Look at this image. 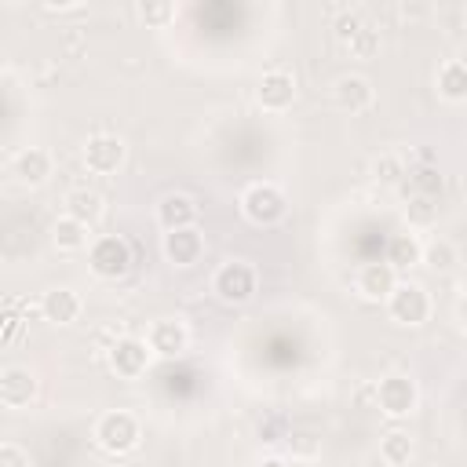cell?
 I'll return each mask as SVG.
<instances>
[{"label":"cell","mask_w":467,"mask_h":467,"mask_svg":"<svg viewBox=\"0 0 467 467\" xmlns=\"http://www.w3.org/2000/svg\"><path fill=\"white\" fill-rule=\"evenodd\" d=\"M36 390H40V383L26 365H7L0 372V405L4 409H11V412L29 409L36 401Z\"/></svg>","instance_id":"ba28073f"},{"label":"cell","mask_w":467,"mask_h":467,"mask_svg":"<svg viewBox=\"0 0 467 467\" xmlns=\"http://www.w3.org/2000/svg\"><path fill=\"white\" fill-rule=\"evenodd\" d=\"M416 401H420V394H416V383L409 376H383L376 383V409L383 416H390V420L412 416Z\"/></svg>","instance_id":"8992f818"},{"label":"cell","mask_w":467,"mask_h":467,"mask_svg":"<svg viewBox=\"0 0 467 467\" xmlns=\"http://www.w3.org/2000/svg\"><path fill=\"white\" fill-rule=\"evenodd\" d=\"M405 171H409V164H405L401 153H383V157H376V164H372V179H376L379 186H398V182L405 179Z\"/></svg>","instance_id":"d4e9b609"},{"label":"cell","mask_w":467,"mask_h":467,"mask_svg":"<svg viewBox=\"0 0 467 467\" xmlns=\"http://www.w3.org/2000/svg\"><path fill=\"white\" fill-rule=\"evenodd\" d=\"M394 285H398V274H394L383 259L361 263V266L354 270V292H358L361 299H387Z\"/></svg>","instance_id":"4fadbf2b"},{"label":"cell","mask_w":467,"mask_h":467,"mask_svg":"<svg viewBox=\"0 0 467 467\" xmlns=\"http://www.w3.org/2000/svg\"><path fill=\"white\" fill-rule=\"evenodd\" d=\"M157 223L161 230H182V226H193L197 223V201L190 193H164L161 204H157Z\"/></svg>","instance_id":"9a60e30c"},{"label":"cell","mask_w":467,"mask_h":467,"mask_svg":"<svg viewBox=\"0 0 467 467\" xmlns=\"http://www.w3.org/2000/svg\"><path fill=\"white\" fill-rule=\"evenodd\" d=\"M175 15H179V7H175L171 0H142V4H139V18H142L146 26H153V29H164Z\"/></svg>","instance_id":"4316f807"},{"label":"cell","mask_w":467,"mask_h":467,"mask_svg":"<svg viewBox=\"0 0 467 467\" xmlns=\"http://www.w3.org/2000/svg\"><path fill=\"white\" fill-rule=\"evenodd\" d=\"M332 102H336L343 113L358 117V113H365V109L376 102V91H372V84H368L365 77L350 73V77H339V80H336V88H332Z\"/></svg>","instance_id":"5bb4252c"},{"label":"cell","mask_w":467,"mask_h":467,"mask_svg":"<svg viewBox=\"0 0 467 467\" xmlns=\"http://www.w3.org/2000/svg\"><path fill=\"white\" fill-rule=\"evenodd\" d=\"M405 215H409V223L412 226H434L438 223V215H441V201L438 197H409V204H405Z\"/></svg>","instance_id":"484cf974"},{"label":"cell","mask_w":467,"mask_h":467,"mask_svg":"<svg viewBox=\"0 0 467 467\" xmlns=\"http://www.w3.org/2000/svg\"><path fill=\"white\" fill-rule=\"evenodd\" d=\"M405 182L416 197H441V175L434 164H409Z\"/></svg>","instance_id":"603a6c76"},{"label":"cell","mask_w":467,"mask_h":467,"mask_svg":"<svg viewBox=\"0 0 467 467\" xmlns=\"http://www.w3.org/2000/svg\"><path fill=\"white\" fill-rule=\"evenodd\" d=\"M420 263H427L434 274H449V270H456V263H460V252H456V244H452V241H445V237H434L431 244H423V252H420Z\"/></svg>","instance_id":"7402d4cb"},{"label":"cell","mask_w":467,"mask_h":467,"mask_svg":"<svg viewBox=\"0 0 467 467\" xmlns=\"http://www.w3.org/2000/svg\"><path fill=\"white\" fill-rule=\"evenodd\" d=\"M120 161H124V142L117 139V135H91L88 142H84V164H88V171H95V175H113L117 168H120Z\"/></svg>","instance_id":"8fae6325"},{"label":"cell","mask_w":467,"mask_h":467,"mask_svg":"<svg viewBox=\"0 0 467 467\" xmlns=\"http://www.w3.org/2000/svg\"><path fill=\"white\" fill-rule=\"evenodd\" d=\"M434 88L445 102H463L467 99V62L463 58H445L434 73Z\"/></svg>","instance_id":"e0dca14e"},{"label":"cell","mask_w":467,"mask_h":467,"mask_svg":"<svg viewBox=\"0 0 467 467\" xmlns=\"http://www.w3.org/2000/svg\"><path fill=\"white\" fill-rule=\"evenodd\" d=\"M0 467H33L29 452L15 441H0Z\"/></svg>","instance_id":"f546056e"},{"label":"cell","mask_w":467,"mask_h":467,"mask_svg":"<svg viewBox=\"0 0 467 467\" xmlns=\"http://www.w3.org/2000/svg\"><path fill=\"white\" fill-rule=\"evenodd\" d=\"M259 467H288V463H285V460H263Z\"/></svg>","instance_id":"4dcf8cb0"},{"label":"cell","mask_w":467,"mask_h":467,"mask_svg":"<svg viewBox=\"0 0 467 467\" xmlns=\"http://www.w3.org/2000/svg\"><path fill=\"white\" fill-rule=\"evenodd\" d=\"M420 252H423V244H420L412 234H394V237L387 241V255H383V263L398 274V270L416 266V263H420Z\"/></svg>","instance_id":"ffe728a7"},{"label":"cell","mask_w":467,"mask_h":467,"mask_svg":"<svg viewBox=\"0 0 467 467\" xmlns=\"http://www.w3.org/2000/svg\"><path fill=\"white\" fill-rule=\"evenodd\" d=\"M15 175H18V182H26V186H44L47 175H51V153L40 150V146L22 150V153L15 157Z\"/></svg>","instance_id":"ac0fdd59"},{"label":"cell","mask_w":467,"mask_h":467,"mask_svg":"<svg viewBox=\"0 0 467 467\" xmlns=\"http://www.w3.org/2000/svg\"><path fill=\"white\" fill-rule=\"evenodd\" d=\"M241 212L255 226H274L285 215V193L277 186H270V182H252L241 193Z\"/></svg>","instance_id":"5b68a950"},{"label":"cell","mask_w":467,"mask_h":467,"mask_svg":"<svg viewBox=\"0 0 467 467\" xmlns=\"http://www.w3.org/2000/svg\"><path fill=\"white\" fill-rule=\"evenodd\" d=\"M347 51H350V58H372V55L379 51V29L365 22V26L347 40Z\"/></svg>","instance_id":"83f0119b"},{"label":"cell","mask_w":467,"mask_h":467,"mask_svg":"<svg viewBox=\"0 0 467 467\" xmlns=\"http://www.w3.org/2000/svg\"><path fill=\"white\" fill-rule=\"evenodd\" d=\"M255 285H259L255 266L244 263V259H226V263L212 274V292H215L223 303H230V306L248 303V299L255 296Z\"/></svg>","instance_id":"7a4b0ae2"},{"label":"cell","mask_w":467,"mask_h":467,"mask_svg":"<svg viewBox=\"0 0 467 467\" xmlns=\"http://www.w3.org/2000/svg\"><path fill=\"white\" fill-rule=\"evenodd\" d=\"M106 361H109V368H113L120 379H139V376L150 368V347H146V339H139V336H120V339L109 347Z\"/></svg>","instance_id":"52a82bcc"},{"label":"cell","mask_w":467,"mask_h":467,"mask_svg":"<svg viewBox=\"0 0 467 467\" xmlns=\"http://www.w3.org/2000/svg\"><path fill=\"white\" fill-rule=\"evenodd\" d=\"M51 241H55L58 252H84L88 241H91V234H88L84 223L62 215V219H55V226H51Z\"/></svg>","instance_id":"44dd1931"},{"label":"cell","mask_w":467,"mask_h":467,"mask_svg":"<svg viewBox=\"0 0 467 467\" xmlns=\"http://www.w3.org/2000/svg\"><path fill=\"white\" fill-rule=\"evenodd\" d=\"M102 197L95 193V190H88V186H80V190H69L66 193V215L69 219H77V223H84V226H95L99 219H102Z\"/></svg>","instance_id":"d6986e66"},{"label":"cell","mask_w":467,"mask_h":467,"mask_svg":"<svg viewBox=\"0 0 467 467\" xmlns=\"http://www.w3.org/2000/svg\"><path fill=\"white\" fill-rule=\"evenodd\" d=\"M40 314L51 325H69V321L80 317V296L73 288H47L40 296Z\"/></svg>","instance_id":"2e32d148"},{"label":"cell","mask_w":467,"mask_h":467,"mask_svg":"<svg viewBox=\"0 0 467 467\" xmlns=\"http://www.w3.org/2000/svg\"><path fill=\"white\" fill-rule=\"evenodd\" d=\"M387 314H390V321L416 328V325H423L431 317V296L423 292V285L398 281L390 288V296H387Z\"/></svg>","instance_id":"277c9868"},{"label":"cell","mask_w":467,"mask_h":467,"mask_svg":"<svg viewBox=\"0 0 467 467\" xmlns=\"http://www.w3.org/2000/svg\"><path fill=\"white\" fill-rule=\"evenodd\" d=\"M379 460L387 467H405L412 460V438L405 431H387L379 441Z\"/></svg>","instance_id":"cb8c5ba5"},{"label":"cell","mask_w":467,"mask_h":467,"mask_svg":"<svg viewBox=\"0 0 467 467\" xmlns=\"http://www.w3.org/2000/svg\"><path fill=\"white\" fill-rule=\"evenodd\" d=\"M361 26H365V15H361V11H354V7H347V11H339V18H336V26H332V29H336V36L347 44Z\"/></svg>","instance_id":"f1b7e54d"},{"label":"cell","mask_w":467,"mask_h":467,"mask_svg":"<svg viewBox=\"0 0 467 467\" xmlns=\"http://www.w3.org/2000/svg\"><path fill=\"white\" fill-rule=\"evenodd\" d=\"M164 255L175 266H197L204 259V234L197 226H182V230H168L164 234Z\"/></svg>","instance_id":"7c38bea8"},{"label":"cell","mask_w":467,"mask_h":467,"mask_svg":"<svg viewBox=\"0 0 467 467\" xmlns=\"http://www.w3.org/2000/svg\"><path fill=\"white\" fill-rule=\"evenodd\" d=\"M255 99L266 113H285L292 102H296V77L285 73V69H270L263 73L259 88H255Z\"/></svg>","instance_id":"9c48e42d"},{"label":"cell","mask_w":467,"mask_h":467,"mask_svg":"<svg viewBox=\"0 0 467 467\" xmlns=\"http://www.w3.org/2000/svg\"><path fill=\"white\" fill-rule=\"evenodd\" d=\"M186 343H190V332H186V325L179 317H161L146 332V347L157 358H179L186 350Z\"/></svg>","instance_id":"30bf717a"},{"label":"cell","mask_w":467,"mask_h":467,"mask_svg":"<svg viewBox=\"0 0 467 467\" xmlns=\"http://www.w3.org/2000/svg\"><path fill=\"white\" fill-rule=\"evenodd\" d=\"M91 438H95L99 449L120 456V452H131V449L139 445L142 431H139V420H135L128 409H109V412H102V416L95 420Z\"/></svg>","instance_id":"6da1fadb"},{"label":"cell","mask_w":467,"mask_h":467,"mask_svg":"<svg viewBox=\"0 0 467 467\" xmlns=\"http://www.w3.org/2000/svg\"><path fill=\"white\" fill-rule=\"evenodd\" d=\"M88 266H91L95 277L117 281V277H124L128 266H131V244H128L120 234H106V237L91 241V248H88Z\"/></svg>","instance_id":"3957f363"}]
</instances>
